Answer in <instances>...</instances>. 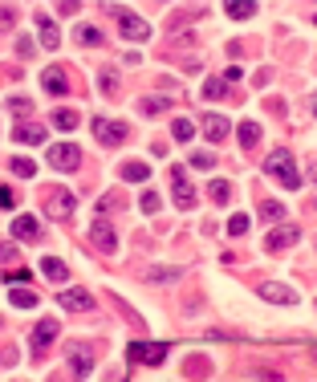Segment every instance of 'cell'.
Masks as SVG:
<instances>
[{
  "label": "cell",
  "mask_w": 317,
  "mask_h": 382,
  "mask_svg": "<svg viewBox=\"0 0 317 382\" xmlns=\"http://www.w3.org/2000/svg\"><path fill=\"white\" fill-rule=\"evenodd\" d=\"M264 171L281 183L285 191H297L301 188V171H297V159L289 155V151H273L269 159H264Z\"/></svg>",
  "instance_id": "1"
},
{
  "label": "cell",
  "mask_w": 317,
  "mask_h": 382,
  "mask_svg": "<svg viewBox=\"0 0 317 382\" xmlns=\"http://www.w3.org/2000/svg\"><path fill=\"white\" fill-rule=\"evenodd\" d=\"M106 12H114V17H118V33H123V37H130V41H147V37H151V25H147L143 17H134L130 8L106 4Z\"/></svg>",
  "instance_id": "2"
},
{
  "label": "cell",
  "mask_w": 317,
  "mask_h": 382,
  "mask_svg": "<svg viewBox=\"0 0 317 382\" xmlns=\"http://www.w3.org/2000/svg\"><path fill=\"white\" fill-rule=\"evenodd\" d=\"M90 240L98 244V253H102V256L118 253V232H114V224H110V220H94V224H90Z\"/></svg>",
  "instance_id": "3"
},
{
  "label": "cell",
  "mask_w": 317,
  "mask_h": 382,
  "mask_svg": "<svg viewBox=\"0 0 317 382\" xmlns=\"http://www.w3.org/2000/svg\"><path fill=\"white\" fill-rule=\"evenodd\" d=\"M57 305L69 313H86V309H94V293L90 289H57Z\"/></svg>",
  "instance_id": "4"
},
{
  "label": "cell",
  "mask_w": 317,
  "mask_h": 382,
  "mask_svg": "<svg viewBox=\"0 0 317 382\" xmlns=\"http://www.w3.org/2000/svg\"><path fill=\"white\" fill-rule=\"evenodd\" d=\"M297 240H301V228H297V224H281V228H273V232H269L264 248H269V253H281V248H293Z\"/></svg>",
  "instance_id": "5"
},
{
  "label": "cell",
  "mask_w": 317,
  "mask_h": 382,
  "mask_svg": "<svg viewBox=\"0 0 317 382\" xmlns=\"http://www.w3.org/2000/svg\"><path fill=\"white\" fill-rule=\"evenodd\" d=\"M8 232H12V240H41V232H45V228H41V220H37V216H25V212H21V216H12V224H8Z\"/></svg>",
  "instance_id": "6"
},
{
  "label": "cell",
  "mask_w": 317,
  "mask_h": 382,
  "mask_svg": "<svg viewBox=\"0 0 317 382\" xmlns=\"http://www.w3.org/2000/svg\"><path fill=\"white\" fill-rule=\"evenodd\" d=\"M49 163H53L57 171H78V167H82V151H78L73 143H57V147L49 151Z\"/></svg>",
  "instance_id": "7"
},
{
  "label": "cell",
  "mask_w": 317,
  "mask_h": 382,
  "mask_svg": "<svg viewBox=\"0 0 317 382\" xmlns=\"http://www.w3.org/2000/svg\"><path fill=\"white\" fill-rule=\"evenodd\" d=\"M171 188H175V203L188 212V208H195V188L188 183V171L183 167H171Z\"/></svg>",
  "instance_id": "8"
},
{
  "label": "cell",
  "mask_w": 317,
  "mask_h": 382,
  "mask_svg": "<svg viewBox=\"0 0 317 382\" xmlns=\"http://www.w3.org/2000/svg\"><path fill=\"white\" fill-rule=\"evenodd\" d=\"M127 358L130 362H143V366H158L167 358V346H151V342H134L127 346Z\"/></svg>",
  "instance_id": "9"
},
{
  "label": "cell",
  "mask_w": 317,
  "mask_h": 382,
  "mask_svg": "<svg viewBox=\"0 0 317 382\" xmlns=\"http://www.w3.org/2000/svg\"><path fill=\"white\" fill-rule=\"evenodd\" d=\"M94 134H98V143L118 147V143L127 138V127H123V122H114V118H94Z\"/></svg>",
  "instance_id": "10"
},
{
  "label": "cell",
  "mask_w": 317,
  "mask_h": 382,
  "mask_svg": "<svg viewBox=\"0 0 317 382\" xmlns=\"http://www.w3.org/2000/svg\"><path fill=\"white\" fill-rule=\"evenodd\" d=\"M69 366H73V379H90V370H94V350L90 346H69Z\"/></svg>",
  "instance_id": "11"
},
{
  "label": "cell",
  "mask_w": 317,
  "mask_h": 382,
  "mask_svg": "<svg viewBox=\"0 0 317 382\" xmlns=\"http://www.w3.org/2000/svg\"><path fill=\"white\" fill-rule=\"evenodd\" d=\"M57 329H62L57 321H37V329H33V342H29V354H37V358H41V354L49 350V342L57 338Z\"/></svg>",
  "instance_id": "12"
},
{
  "label": "cell",
  "mask_w": 317,
  "mask_h": 382,
  "mask_svg": "<svg viewBox=\"0 0 317 382\" xmlns=\"http://www.w3.org/2000/svg\"><path fill=\"white\" fill-rule=\"evenodd\" d=\"M73 208H78L73 191H53V195H49V203H45V212H49L53 220H69V216H73Z\"/></svg>",
  "instance_id": "13"
},
{
  "label": "cell",
  "mask_w": 317,
  "mask_h": 382,
  "mask_svg": "<svg viewBox=\"0 0 317 382\" xmlns=\"http://www.w3.org/2000/svg\"><path fill=\"white\" fill-rule=\"evenodd\" d=\"M256 297H264V301H273V305H293L297 301V293L289 285H277V281H269V285L256 289Z\"/></svg>",
  "instance_id": "14"
},
{
  "label": "cell",
  "mask_w": 317,
  "mask_h": 382,
  "mask_svg": "<svg viewBox=\"0 0 317 382\" xmlns=\"http://www.w3.org/2000/svg\"><path fill=\"white\" fill-rule=\"evenodd\" d=\"M199 127H203V134H208L212 143H224V138H228V130H232V122H228L224 114H203V118H199Z\"/></svg>",
  "instance_id": "15"
},
{
  "label": "cell",
  "mask_w": 317,
  "mask_h": 382,
  "mask_svg": "<svg viewBox=\"0 0 317 382\" xmlns=\"http://www.w3.org/2000/svg\"><path fill=\"white\" fill-rule=\"evenodd\" d=\"M41 86H45L49 94H65V90H69V78H65L57 65H49V69L41 73Z\"/></svg>",
  "instance_id": "16"
},
{
  "label": "cell",
  "mask_w": 317,
  "mask_h": 382,
  "mask_svg": "<svg viewBox=\"0 0 317 382\" xmlns=\"http://www.w3.org/2000/svg\"><path fill=\"white\" fill-rule=\"evenodd\" d=\"M49 122H53V127L62 130V134H69V130H78V122H82V114H78V110H69V106H57Z\"/></svg>",
  "instance_id": "17"
},
{
  "label": "cell",
  "mask_w": 317,
  "mask_h": 382,
  "mask_svg": "<svg viewBox=\"0 0 317 382\" xmlns=\"http://www.w3.org/2000/svg\"><path fill=\"white\" fill-rule=\"evenodd\" d=\"M37 29H41V45H45V49H57V45H62V33H57V25H53L49 17H37Z\"/></svg>",
  "instance_id": "18"
},
{
  "label": "cell",
  "mask_w": 317,
  "mask_h": 382,
  "mask_svg": "<svg viewBox=\"0 0 317 382\" xmlns=\"http://www.w3.org/2000/svg\"><path fill=\"white\" fill-rule=\"evenodd\" d=\"M41 273H45V277H49L53 285H62L65 277H69V269H65V260H57V256H45V260H41Z\"/></svg>",
  "instance_id": "19"
},
{
  "label": "cell",
  "mask_w": 317,
  "mask_h": 382,
  "mask_svg": "<svg viewBox=\"0 0 317 382\" xmlns=\"http://www.w3.org/2000/svg\"><path fill=\"white\" fill-rule=\"evenodd\" d=\"M12 138H17V143H29V147H37V143H45V127H29V122H25V127L12 130Z\"/></svg>",
  "instance_id": "20"
},
{
  "label": "cell",
  "mask_w": 317,
  "mask_h": 382,
  "mask_svg": "<svg viewBox=\"0 0 317 382\" xmlns=\"http://www.w3.org/2000/svg\"><path fill=\"white\" fill-rule=\"evenodd\" d=\"M98 86H102V94H106V98H114V94H118V69H114V65H106V69L98 73Z\"/></svg>",
  "instance_id": "21"
},
{
  "label": "cell",
  "mask_w": 317,
  "mask_h": 382,
  "mask_svg": "<svg viewBox=\"0 0 317 382\" xmlns=\"http://www.w3.org/2000/svg\"><path fill=\"white\" fill-rule=\"evenodd\" d=\"M183 277V269H147V281L151 285H171V281H179Z\"/></svg>",
  "instance_id": "22"
},
{
  "label": "cell",
  "mask_w": 317,
  "mask_h": 382,
  "mask_svg": "<svg viewBox=\"0 0 317 382\" xmlns=\"http://www.w3.org/2000/svg\"><path fill=\"white\" fill-rule=\"evenodd\" d=\"M256 143H260V127H256V122H240V147L253 151Z\"/></svg>",
  "instance_id": "23"
},
{
  "label": "cell",
  "mask_w": 317,
  "mask_h": 382,
  "mask_svg": "<svg viewBox=\"0 0 317 382\" xmlns=\"http://www.w3.org/2000/svg\"><path fill=\"white\" fill-rule=\"evenodd\" d=\"M8 301H12L17 309H33V305H37V293H33V289H12Z\"/></svg>",
  "instance_id": "24"
},
{
  "label": "cell",
  "mask_w": 317,
  "mask_h": 382,
  "mask_svg": "<svg viewBox=\"0 0 317 382\" xmlns=\"http://www.w3.org/2000/svg\"><path fill=\"white\" fill-rule=\"evenodd\" d=\"M191 134H195L191 118H175V122H171V138H175V143H191Z\"/></svg>",
  "instance_id": "25"
},
{
  "label": "cell",
  "mask_w": 317,
  "mask_h": 382,
  "mask_svg": "<svg viewBox=\"0 0 317 382\" xmlns=\"http://www.w3.org/2000/svg\"><path fill=\"white\" fill-rule=\"evenodd\" d=\"M256 212H260V220H285V203H277V199H264Z\"/></svg>",
  "instance_id": "26"
},
{
  "label": "cell",
  "mask_w": 317,
  "mask_h": 382,
  "mask_svg": "<svg viewBox=\"0 0 317 382\" xmlns=\"http://www.w3.org/2000/svg\"><path fill=\"white\" fill-rule=\"evenodd\" d=\"M147 175H151L147 163H127V167H123V179H130V183H143Z\"/></svg>",
  "instance_id": "27"
},
{
  "label": "cell",
  "mask_w": 317,
  "mask_h": 382,
  "mask_svg": "<svg viewBox=\"0 0 317 382\" xmlns=\"http://www.w3.org/2000/svg\"><path fill=\"white\" fill-rule=\"evenodd\" d=\"M224 12H228L232 21H244V17H253V12H256V4H248V0H236V4H228Z\"/></svg>",
  "instance_id": "28"
},
{
  "label": "cell",
  "mask_w": 317,
  "mask_h": 382,
  "mask_svg": "<svg viewBox=\"0 0 317 382\" xmlns=\"http://www.w3.org/2000/svg\"><path fill=\"white\" fill-rule=\"evenodd\" d=\"M224 94H228V82H224V78H208V82H203V98L216 102V98H224Z\"/></svg>",
  "instance_id": "29"
},
{
  "label": "cell",
  "mask_w": 317,
  "mask_h": 382,
  "mask_svg": "<svg viewBox=\"0 0 317 382\" xmlns=\"http://www.w3.org/2000/svg\"><path fill=\"white\" fill-rule=\"evenodd\" d=\"M212 199H216V203H228V199H232V183H228V179H212Z\"/></svg>",
  "instance_id": "30"
},
{
  "label": "cell",
  "mask_w": 317,
  "mask_h": 382,
  "mask_svg": "<svg viewBox=\"0 0 317 382\" xmlns=\"http://www.w3.org/2000/svg\"><path fill=\"white\" fill-rule=\"evenodd\" d=\"M4 285H33V273L29 269H8L4 273Z\"/></svg>",
  "instance_id": "31"
},
{
  "label": "cell",
  "mask_w": 317,
  "mask_h": 382,
  "mask_svg": "<svg viewBox=\"0 0 317 382\" xmlns=\"http://www.w3.org/2000/svg\"><path fill=\"white\" fill-rule=\"evenodd\" d=\"M8 167H12V175H21V179H33V175H37V163L33 159H12Z\"/></svg>",
  "instance_id": "32"
},
{
  "label": "cell",
  "mask_w": 317,
  "mask_h": 382,
  "mask_svg": "<svg viewBox=\"0 0 317 382\" xmlns=\"http://www.w3.org/2000/svg\"><path fill=\"white\" fill-rule=\"evenodd\" d=\"M191 167H195V171H212V167H216V155H212V151H195V155H191Z\"/></svg>",
  "instance_id": "33"
},
{
  "label": "cell",
  "mask_w": 317,
  "mask_h": 382,
  "mask_svg": "<svg viewBox=\"0 0 317 382\" xmlns=\"http://www.w3.org/2000/svg\"><path fill=\"white\" fill-rule=\"evenodd\" d=\"M171 106V98H143V114H163Z\"/></svg>",
  "instance_id": "34"
},
{
  "label": "cell",
  "mask_w": 317,
  "mask_h": 382,
  "mask_svg": "<svg viewBox=\"0 0 317 382\" xmlns=\"http://www.w3.org/2000/svg\"><path fill=\"white\" fill-rule=\"evenodd\" d=\"M228 232H232V236H244V232H248V216H244V212H236V216L228 220Z\"/></svg>",
  "instance_id": "35"
},
{
  "label": "cell",
  "mask_w": 317,
  "mask_h": 382,
  "mask_svg": "<svg viewBox=\"0 0 317 382\" xmlns=\"http://www.w3.org/2000/svg\"><path fill=\"white\" fill-rule=\"evenodd\" d=\"M78 41H82V45H102V33H98L94 25H86V29H78Z\"/></svg>",
  "instance_id": "36"
},
{
  "label": "cell",
  "mask_w": 317,
  "mask_h": 382,
  "mask_svg": "<svg viewBox=\"0 0 317 382\" xmlns=\"http://www.w3.org/2000/svg\"><path fill=\"white\" fill-rule=\"evenodd\" d=\"M0 208H17V191L8 183H0Z\"/></svg>",
  "instance_id": "37"
},
{
  "label": "cell",
  "mask_w": 317,
  "mask_h": 382,
  "mask_svg": "<svg viewBox=\"0 0 317 382\" xmlns=\"http://www.w3.org/2000/svg\"><path fill=\"white\" fill-rule=\"evenodd\" d=\"M143 212H147V216H155V212H158V195H155V191H147V195H143Z\"/></svg>",
  "instance_id": "38"
},
{
  "label": "cell",
  "mask_w": 317,
  "mask_h": 382,
  "mask_svg": "<svg viewBox=\"0 0 317 382\" xmlns=\"http://www.w3.org/2000/svg\"><path fill=\"white\" fill-rule=\"evenodd\" d=\"M12 21H17V8L4 4V8H0V29H12Z\"/></svg>",
  "instance_id": "39"
},
{
  "label": "cell",
  "mask_w": 317,
  "mask_h": 382,
  "mask_svg": "<svg viewBox=\"0 0 317 382\" xmlns=\"http://www.w3.org/2000/svg\"><path fill=\"white\" fill-rule=\"evenodd\" d=\"M17 53H21V57H33V41H29V37H21V41H17Z\"/></svg>",
  "instance_id": "40"
},
{
  "label": "cell",
  "mask_w": 317,
  "mask_h": 382,
  "mask_svg": "<svg viewBox=\"0 0 317 382\" xmlns=\"http://www.w3.org/2000/svg\"><path fill=\"white\" fill-rule=\"evenodd\" d=\"M17 256V244H0V264H8Z\"/></svg>",
  "instance_id": "41"
},
{
  "label": "cell",
  "mask_w": 317,
  "mask_h": 382,
  "mask_svg": "<svg viewBox=\"0 0 317 382\" xmlns=\"http://www.w3.org/2000/svg\"><path fill=\"white\" fill-rule=\"evenodd\" d=\"M8 110H17V114H25V110H33L29 102H25V98H12V102H8Z\"/></svg>",
  "instance_id": "42"
},
{
  "label": "cell",
  "mask_w": 317,
  "mask_h": 382,
  "mask_svg": "<svg viewBox=\"0 0 317 382\" xmlns=\"http://www.w3.org/2000/svg\"><path fill=\"white\" fill-rule=\"evenodd\" d=\"M309 110H314V118H317V98H314V102H309Z\"/></svg>",
  "instance_id": "43"
},
{
  "label": "cell",
  "mask_w": 317,
  "mask_h": 382,
  "mask_svg": "<svg viewBox=\"0 0 317 382\" xmlns=\"http://www.w3.org/2000/svg\"><path fill=\"white\" fill-rule=\"evenodd\" d=\"M309 179H314V183H317V167H314V171H309Z\"/></svg>",
  "instance_id": "44"
}]
</instances>
